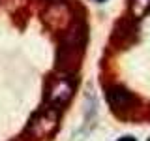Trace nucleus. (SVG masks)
Listing matches in <instances>:
<instances>
[{"label": "nucleus", "mask_w": 150, "mask_h": 141, "mask_svg": "<svg viewBox=\"0 0 150 141\" xmlns=\"http://www.w3.org/2000/svg\"><path fill=\"white\" fill-rule=\"evenodd\" d=\"M84 43H86V25L83 19H73L66 28L62 40L58 43V51H56V60H58L60 68L66 64V70L69 72V62H75L81 58Z\"/></svg>", "instance_id": "obj_1"}, {"label": "nucleus", "mask_w": 150, "mask_h": 141, "mask_svg": "<svg viewBox=\"0 0 150 141\" xmlns=\"http://www.w3.org/2000/svg\"><path fill=\"white\" fill-rule=\"evenodd\" d=\"M77 90V79H75L73 73L64 72L60 75H54L49 81V87H47V105L54 107V109H62V107L71 100L73 92Z\"/></svg>", "instance_id": "obj_2"}, {"label": "nucleus", "mask_w": 150, "mask_h": 141, "mask_svg": "<svg viewBox=\"0 0 150 141\" xmlns=\"http://www.w3.org/2000/svg\"><path fill=\"white\" fill-rule=\"evenodd\" d=\"M56 126H58V109L45 105L43 109H40L30 119V122L26 126V134H30L36 139L49 137L56 130Z\"/></svg>", "instance_id": "obj_3"}, {"label": "nucleus", "mask_w": 150, "mask_h": 141, "mask_svg": "<svg viewBox=\"0 0 150 141\" xmlns=\"http://www.w3.org/2000/svg\"><path fill=\"white\" fill-rule=\"evenodd\" d=\"M107 102L112 107V111H116V113L129 111L137 105V98L133 96V92H129L122 85H111L107 88Z\"/></svg>", "instance_id": "obj_4"}, {"label": "nucleus", "mask_w": 150, "mask_h": 141, "mask_svg": "<svg viewBox=\"0 0 150 141\" xmlns=\"http://www.w3.org/2000/svg\"><path fill=\"white\" fill-rule=\"evenodd\" d=\"M129 13L133 19H143L150 13V0H129Z\"/></svg>", "instance_id": "obj_5"}, {"label": "nucleus", "mask_w": 150, "mask_h": 141, "mask_svg": "<svg viewBox=\"0 0 150 141\" xmlns=\"http://www.w3.org/2000/svg\"><path fill=\"white\" fill-rule=\"evenodd\" d=\"M116 141H137V139H135L133 135H122V137L116 139Z\"/></svg>", "instance_id": "obj_6"}, {"label": "nucleus", "mask_w": 150, "mask_h": 141, "mask_svg": "<svg viewBox=\"0 0 150 141\" xmlns=\"http://www.w3.org/2000/svg\"><path fill=\"white\" fill-rule=\"evenodd\" d=\"M94 2H98V4H103V2H107V0H94Z\"/></svg>", "instance_id": "obj_7"}, {"label": "nucleus", "mask_w": 150, "mask_h": 141, "mask_svg": "<svg viewBox=\"0 0 150 141\" xmlns=\"http://www.w3.org/2000/svg\"><path fill=\"white\" fill-rule=\"evenodd\" d=\"M47 2H58V0H47Z\"/></svg>", "instance_id": "obj_8"}, {"label": "nucleus", "mask_w": 150, "mask_h": 141, "mask_svg": "<svg viewBox=\"0 0 150 141\" xmlns=\"http://www.w3.org/2000/svg\"><path fill=\"white\" fill-rule=\"evenodd\" d=\"M148 141H150V139H148Z\"/></svg>", "instance_id": "obj_9"}]
</instances>
